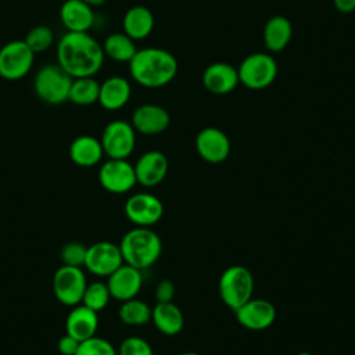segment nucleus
<instances>
[{
	"label": "nucleus",
	"mask_w": 355,
	"mask_h": 355,
	"mask_svg": "<svg viewBox=\"0 0 355 355\" xmlns=\"http://www.w3.org/2000/svg\"><path fill=\"white\" fill-rule=\"evenodd\" d=\"M128 64L130 78L146 89H159L169 85L179 69L176 57L161 47L137 49Z\"/></svg>",
	"instance_id": "obj_2"
},
{
	"label": "nucleus",
	"mask_w": 355,
	"mask_h": 355,
	"mask_svg": "<svg viewBox=\"0 0 355 355\" xmlns=\"http://www.w3.org/2000/svg\"><path fill=\"white\" fill-rule=\"evenodd\" d=\"M297 355H312L311 352H300V354H297Z\"/></svg>",
	"instance_id": "obj_39"
},
{
	"label": "nucleus",
	"mask_w": 355,
	"mask_h": 355,
	"mask_svg": "<svg viewBox=\"0 0 355 355\" xmlns=\"http://www.w3.org/2000/svg\"><path fill=\"white\" fill-rule=\"evenodd\" d=\"M60 21L67 32H89L96 15L93 7L82 0H65L60 7Z\"/></svg>",
	"instance_id": "obj_19"
},
{
	"label": "nucleus",
	"mask_w": 355,
	"mask_h": 355,
	"mask_svg": "<svg viewBox=\"0 0 355 355\" xmlns=\"http://www.w3.org/2000/svg\"><path fill=\"white\" fill-rule=\"evenodd\" d=\"M234 312L237 322L243 327L254 331L270 327L276 319L275 305L270 301L262 298H251Z\"/></svg>",
	"instance_id": "obj_14"
},
{
	"label": "nucleus",
	"mask_w": 355,
	"mask_h": 355,
	"mask_svg": "<svg viewBox=\"0 0 355 355\" xmlns=\"http://www.w3.org/2000/svg\"><path fill=\"white\" fill-rule=\"evenodd\" d=\"M262 39L268 53H280L293 39V24L283 15H273L263 25Z\"/></svg>",
	"instance_id": "obj_23"
},
{
	"label": "nucleus",
	"mask_w": 355,
	"mask_h": 355,
	"mask_svg": "<svg viewBox=\"0 0 355 355\" xmlns=\"http://www.w3.org/2000/svg\"><path fill=\"white\" fill-rule=\"evenodd\" d=\"M180 355H200V354H196V352H183V354H180Z\"/></svg>",
	"instance_id": "obj_38"
},
{
	"label": "nucleus",
	"mask_w": 355,
	"mask_h": 355,
	"mask_svg": "<svg viewBox=\"0 0 355 355\" xmlns=\"http://www.w3.org/2000/svg\"><path fill=\"white\" fill-rule=\"evenodd\" d=\"M118 355H154V352L150 343L143 337L129 336L121 343Z\"/></svg>",
	"instance_id": "obj_33"
},
{
	"label": "nucleus",
	"mask_w": 355,
	"mask_h": 355,
	"mask_svg": "<svg viewBox=\"0 0 355 355\" xmlns=\"http://www.w3.org/2000/svg\"><path fill=\"white\" fill-rule=\"evenodd\" d=\"M110 298H111V294H110L107 283L93 282L86 286V290L83 293L80 304L98 312V311H103L108 305Z\"/></svg>",
	"instance_id": "obj_29"
},
{
	"label": "nucleus",
	"mask_w": 355,
	"mask_h": 355,
	"mask_svg": "<svg viewBox=\"0 0 355 355\" xmlns=\"http://www.w3.org/2000/svg\"><path fill=\"white\" fill-rule=\"evenodd\" d=\"M86 252H87V247L83 245L82 243H78V241L67 243L61 250L62 265L82 268L85 265Z\"/></svg>",
	"instance_id": "obj_32"
},
{
	"label": "nucleus",
	"mask_w": 355,
	"mask_h": 355,
	"mask_svg": "<svg viewBox=\"0 0 355 355\" xmlns=\"http://www.w3.org/2000/svg\"><path fill=\"white\" fill-rule=\"evenodd\" d=\"M151 320L155 329L165 336H176L184 326L183 312L172 301L157 302L151 309Z\"/></svg>",
	"instance_id": "obj_25"
},
{
	"label": "nucleus",
	"mask_w": 355,
	"mask_h": 355,
	"mask_svg": "<svg viewBox=\"0 0 355 355\" xmlns=\"http://www.w3.org/2000/svg\"><path fill=\"white\" fill-rule=\"evenodd\" d=\"M175 295V284L169 279H162L155 287L157 302H169Z\"/></svg>",
	"instance_id": "obj_34"
},
{
	"label": "nucleus",
	"mask_w": 355,
	"mask_h": 355,
	"mask_svg": "<svg viewBox=\"0 0 355 355\" xmlns=\"http://www.w3.org/2000/svg\"><path fill=\"white\" fill-rule=\"evenodd\" d=\"M87 280L82 268L62 265L53 276V293L55 298L68 306L80 304Z\"/></svg>",
	"instance_id": "obj_9"
},
{
	"label": "nucleus",
	"mask_w": 355,
	"mask_h": 355,
	"mask_svg": "<svg viewBox=\"0 0 355 355\" xmlns=\"http://www.w3.org/2000/svg\"><path fill=\"white\" fill-rule=\"evenodd\" d=\"M118 316L125 324L143 326L151 320V308L144 301L132 298L122 301Z\"/></svg>",
	"instance_id": "obj_28"
},
{
	"label": "nucleus",
	"mask_w": 355,
	"mask_h": 355,
	"mask_svg": "<svg viewBox=\"0 0 355 355\" xmlns=\"http://www.w3.org/2000/svg\"><path fill=\"white\" fill-rule=\"evenodd\" d=\"M201 82L204 89L215 96L229 94L240 83L237 68L223 61H216L207 65L202 71Z\"/></svg>",
	"instance_id": "obj_15"
},
{
	"label": "nucleus",
	"mask_w": 355,
	"mask_h": 355,
	"mask_svg": "<svg viewBox=\"0 0 355 355\" xmlns=\"http://www.w3.org/2000/svg\"><path fill=\"white\" fill-rule=\"evenodd\" d=\"M35 62V53L25 40H11L0 47V78L15 82L25 78Z\"/></svg>",
	"instance_id": "obj_7"
},
{
	"label": "nucleus",
	"mask_w": 355,
	"mask_h": 355,
	"mask_svg": "<svg viewBox=\"0 0 355 355\" xmlns=\"http://www.w3.org/2000/svg\"><path fill=\"white\" fill-rule=\"evenodd\" d=\"M252 273L241 265H233L223 270L219 277V294L226 306L237 311L243 304L252 298Z\"/></svg>",
	"instance_id": "obj_6"
},
{
	"label": "nucleus",
	"mask_w": 355,
	"mask_h": 355,
	"mask_svg": "<svg viewBox=\"0 0 355 355\" xmlns=\"http://www.w3.org/2000/svg\"><path fill=\"white\" fill-rule=\"evenodd\" d=\"M277 62L270 53L255 51L245 55L237 67L239 82L250 90H263L277 78Z\"/></svg>",
	"instance_id": "obj_5"
},
{
	"label": "nucleus",
	"mask_w": 355,
	"mask_h": 355,
	"mask_svg": "<svg viewBox=\"0 0 355 355\" xmlns=\"http://www.w3.org/2000/svg\"><path fill=\"white\" fill-rule=\"evenodd\" d=\"M58 351L62 355H75L79 347V341L76 338H73L72 336H69L68 333H65L62 337H60L58 343H57Z\"/></svg>",
	"instance_id": "obj_35"
},
{
	"label": "nucleus",
	"mask_w": 355,
	"mask_h": 355,
	"mask_svg": "<svg viewBox=\"0 0 355 355\" xmlns=\"http://www.w3.org/2000/svg\"><path fill=\"white\" fill-rule=\"evenodd\" d=\"M155 18L153 11L146 6H132L128 8L122 18L123 32L136 40H143L148 37L154 29Z\"/></svg>",
	"instance_id": "obj_22"
},
{
	"label": "nucleus",
	"mask_w": 355,
	"mask_h": 355,
	"mask_svg": "<svg viewBox=\"0 0 355 355\" xmlns=\"http://www.w3.org/2000/svg\"><path fill=\"white\" fill-rule=\"evenodd\" d=\"M104 55L116 62H129L137 51L136 43L125 32H112L101 43Z\"/></svg>",
	"instance_id": "obj_26"
},
{
	"label": "nucleus",
	"mask_w": 355,
	"mask_h": 355,
	"mask_svg": "<svg viewBox=\"0 0 355 355\" xmlns=\"http://www.w3.org/2000/svg\"><path fill=\"white\" fill-rule=\"evenodd\" d=\"M333 6L341 14H351L355 11V0H333Z\"/></svg>",
	"instance_id": "obj_36"
},
{
	"label": "nucleus",
	"mask_w": 355,
	"mask_h": 355,
	"mask_svg": "<svg viewBox=\"0 0 355 355\" xmlns=\"http://www.w3.org/2000/svg\"><path fill=\"white\" fill-rule=\"evenodd\" d=\"M107 286L111 297L118 301L136 298L143 286L141 270L123 262L115 272L108 276Z\"/></svg>",
	"instance_id": "obj_17"
},
{
	"label": "nucleus",
	"mask_w": 355,
	"mask_h": 355,
	"mask_svg": "<svg viewBox=\"0 0 355 355\" xmlns=\"http://www.w3.org/2000/svg\"><path fill=\"white\" fill-rule=\"evenodd\" d=\"M72 79L57 62L46 64L37 69L33 78V90L39 100L50 105L68 101Z\"/></svg>",
	"instance_id": "obj_4"
},
{
	"label": "nucleus",
	"mask_w": 355,
	"mask_h": 355,
	"mask_svg": "<svg viewBox=\"0 0 355 355\" xmlns=\"http://www.w3.org/2000/svg\"><path fill=\"white\" fill-rule=\"evenodd\" d=\"M168 166L165 154L158 150L146 151L133 165L136 180L144 187H155L165 179Z\"/></svg>",
	"instance_id": "obj_18"
},
{
	"label": "nucleus",
	"mask_w": 355,
	"mask_h": 355,
	"mask_svg": "<svg viewBox=\"0 0 355 355\" xmlns=\"http://www.w3.org/2000/svg\"><path fill=\"white\" fill-rule=\"evenodd\" d=\"M75 355H118V351L108 340L93 336L79 343Z\"/></svg>",
	"instance_id": "obj_31"
},
{
	"label": "nucleus",
	"mask_w": 355,
	"mask_h": 355,
	"mask_svg": "<svg viewBox=\"0 0 355 355\" xmlns=\"http://www.w3.org/2000/svg\"><path fill=\"white\" fill-rule=\"evenodd\" d=\"M125 215L136 226L150 227L162 218L164 205L154 194L136 193L126 200Z\"/></svg>",
	"instance_id": "obj_12"
},
{
	"label": "nucleus",
	"mask_w": 355,
	"mask_h": 355,
	"mask_svg": "<svg viewBox=\"0 0 355 355\" xmlns=\"http://www.w3.org/2000/svg\"><path fill=\"white\" fill-rule=\"evenodd\" d=\"M104 155V150L100 139L82 135L72 140L69 146V158L71 161L82 168H90L97 165Z\"/></svg>",
	"instance_id": "obj_24"
},
{
	"label": "nucleus",
	"mask_w": 355,
	"mask_h": 355,
	"mask_svg": "<svg viewBox=\"0 0 355 355\" xmlns=\"http://www.w3.org/2000/svg\"><path fill=\"white\" fill-rule=\"evenodd\" d=\"M104 58L103 46L89 32H65L57 43V64L73 79L94 76Z\"/></svg>",
	"instance_id": "obj_1"
},
{
	"label": "nucleus",
	"mask_w": 355,
	"mask_h": 355,
	"mask_svg": "<svg viewBox=\"0 0 355 355\" xmlns=\"http://www.w3.org/2000/svg\"><path fill=\"white\" fill-rule=\"evenodd\" d=\"M230 147L227 135L215 126H207L196 136V150L198 155L209 164L226 161L230 154Z\"/></svg>",
	"instance_id": "obj_13"
},
{
	"label": "nucleus",
	"mask_w": 355,
	"mask_h": 355,
	"mask_svg": "<svg viewBox=\"0 0 355 355\" xmlns=\"http://www.w3.org/2000/svg\"><path fill=\"white\" fill-rule=\"evenodd\" d=\"M25 43L36 54L49 50L54 43V32L47 25H36L25 36Z\"/></svg>",
	"instance_id": "obj_30"
},
{
	"label": "nucleus",
	"mask_w": 355,
	"mask_h": 355,
	"mask_svg": "<svg viewBox=\"0 0 355 355\" xmlns=\"http://www.w3.org/2000/svg\"><path fill=\"white\" fill-rule=\"evenodd\" d=\"M130 123L141 135L153 136L165 132L171 123L169 112L158 104H141L132 112Z\"/></svg>",
	"instance_id": "obj_16"
},
{
	"label": "nucleus",
	"mask_w": 355,
	"mask_h": 355,
	"mask_svg": "<svg viewBox=\"0 0 355 355\" xmlns=\"http://www.w3.org/2000/svg\"><path fill=\"white\" fill-rule=\"evenodd\" d=\"M130 96V82L121 75H114L100 83L97 103L107 111H116L123 108L129 103Z\"/></svg>",
	"instance_id": "obj_20"
},
{
	"label": "nucleus",
	"mask_w": 355,
	"mask_h": 355,
	"mask_svg": "<svg viewBox=\"0 0 355 355\" xmlns=\"http://www.w3.org/2000/svg\"><path fill=\"white\" fill-rule=\"evenodd\" d=\"M123 263L119 245L111 241H98L87 247L85 268L100 277H108Z\"/></svg>",
	"instance_id": "obj_11"
},
{
	"label": "nucleus",
	"mask_w": 355,
	"mask_h": 355,
	"mask_svg": "<svg viewBox=\"0 0 355 355\" xmlns=\"http://www.w3.org/2000/svg\"><path fill=\"white\" fill-rule=\"evenodd\" d=\"M100 184L110 193L123 194L130 191L137 183L135 168L126 159L110 158L100 166Z\"/></svg>",
	"instance_id": "obj_10"
},
{
	"label": "nucleus",
	"mask_w": 355,
	"mask_h": 355,
	"mask_svg": "<svg viewBox=\"0 0 355 355\" xmlns=\"http://www.w3.org/2000/svg\"><path fill=\"white\" fill-rule=\"evenodd\" d=\"M82 1H85L90 7H100V6H103L105 3V0H82Z\"/></svg>",
	"instance_id": "obj_37"
},
{
	"label": "nucleus",
	"mask_w": 355,
	"mask_h": 355,
	"mask_svg": "<svg viewBox=\"0 0 355 355\" xmlns=\"http://www.w3.org/2000/svg\"><path fill=\"white\" fill-rule=\"evenodd\" d=\"M104 155L115 159H126L136 146V130L132 123L123 119L108 122L100 137Z\"/></svg>",
	"instance_id": "obj_8"
},
{
	"label": "nucleus",
	"mask_w": 355,
	"mask_h": 355,
	"mask_svg": "<svg viewBox=\"0 0 355 355\" xmlns=\"http://www.w3.org/2000/svg\"><path fill=\"white\" fill-rule=\"evenodd\" d=\"M100 83L94 79V76L86 78H75L72 79L68 101L76 105H92L98 101Z\"/></svg>",
	"instance_id": "obj_27"
},
{
	"label": "nucleus",
	"mask_w": 355,
	"mask_h": 355,
	"mask_svg": "<svg viewBox=\"0 0 355 355\" xmlns=\"http://www.w3.org/2000/svg\"><path fill=\"white\" fill-rule=\"evenodd\" d=\"M118 245L123 262L140 270L154 265L162 252L159 236L150 227L143 226L126 232Z\"/></svg>",
	"instance_id": "obj_3"
},
{
	"label": "nucleus",
	"mask_w": 355,
	"mask_h": 355,
	"mask_svg": "<svg viewBox=\"0 0 355 355\" xmlns=\"http://www.w3.org/2000/svg\"><path fill=\"white\" fill-rule=\"evenodd\" d=\"M98 327L97 312L78 304L72 306L65 320V330L69 336L76 338L79 343L96 336Z\"/></svg>",
	"instance_id": "obj_21"
}]
</instances>
